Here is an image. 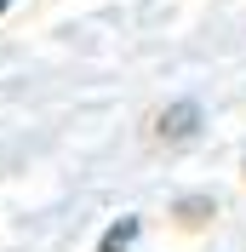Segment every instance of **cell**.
Returning <instances> with one entry per match:
<instances>
[{"mask_svg":"<svg viewBox=\"0 0 246 252\" xmlns=\"http://www.w3.org/2000/svg\"><path fill=\"white\" fill-rule=\"evenodd\" d=\"M195 132H200V103H189V97L154 115V138L160 143H189Z\"/></svg>","mask_w":246,"mask_h":252,"instance_id":"6da1fadb","label":"cell"},{"mask_svg":"<svg viewBox=\"0 0 246 252\" xmlns=\"http://www.w3.org/2000/svg\"><path fill=\"white\" fill-rule=\"evenodd\" d=\"M172 218L184 223V229H200L206 218H217V206H212V195H184V201L172 206Z\"/></svg>","mask_w":246,"mask_h":252,"instance_id":"7a4b0ae2","label":"cell"},{"mask_svg":"<svg viewBox=\"0 0 246 252\" xmlns=\"http://www.w3.org/2000/svg\"><path fill=\"white\" fill-rule=\"evenodd\" d=\"M138 229H143L138 218H121V223H109V235L97 241V252H132V241H138Z\"/></svg>","mask_w":246,"mask_h":252,"instance_id":"3957f363","label":"cell"}]
</instances>
